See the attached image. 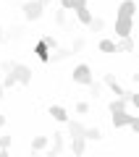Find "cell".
<instances>
[{
    "label": "cell",
    "mask_w": 139,
    "mask_h": 157,
    "mask_svg": "<svg viewBox=\"0 0 139 157\" xmlns=\"http://www.w3.org/2000/svg\"><path fill=\"white\" fill-rule=\"evenodd\" d=\"M47 115L55 118V121H61V123H66V121H68L66 107H61V105H50V107H47Z\"/></svg>",
    "instance_id": "9c48e42d"
},
{
    "label": "cell",
    "mask_w": 139,
    "mask_h": 157,
    "mask_svg": "<svg viewBox=\"0 0 139 157\" xmlns=\"http://www.w3.org/2000/svg\"><path fill=\"white\" fill-rule=\"evenodd\" d=\"M34 52H37V58H39V60H42V63H50V47L45 45L42 39H39L37 45H34Z\"/></svg>",
    "instance_id": "8fae6325"
},
{
    "label": "cell",
    "mask_w": 139,
    "mask_h": 157,
    "mask_svg": "<svg viewBox=\"0 0 139 157\" xmlns=\"http://www.w3.org/2000/svg\"><path fill=\"white\" fill-rule=\"evenodd\" d=\"M11 141H13V136H0V149H8Z\"/></svg>",
    "instance_id": "83f0119b"
},
{
    "label": "cell",
    "mask_w": 139,
    "mask_h": 157,
    "mask_svg": "<svg viewBox=\"0 0 139 157\" xmlns=\"http://www.w3.org/2000/svg\"><path fill=\"white\" fill-rule=\"evenodd\" d=\"M47 141H50L47 136H34V139H32V144H29V149H32V152H45Z\"/></svg>",
    "instance_id": "5bb4252c"
},
{
    "label": "cell",
    "mask_w": 139,
    "mask_h": 157,
    "mask_svg": "<svg viewBox=\"0 0 139 157\" xmlns=\"http://www.w3.org/2000/svg\"><path fill=\"white\" fill-rule=\"evenodd\" d=\"M3 92H6V89H3V84H0V100H3V97H6V94H3Z\"/></svg>",
    "instance_id": "d6a6232c"
},
{
    "label": "cell",
    "mask_w": 139,
    "mask_h": 157,
    "mask_svg": "<svg viewBox=\"0 0 139 157\" xmlns=\"http://www.w3.org/2000/svg\"><path fill=\"white\" fill-rule=\"evenodd\" d=\"M0 84H3V89H11V86H16V76H13L11 71H6V78H3Z\"/></svg>",
    "instance_id": "7402d4cb"
},
{
    "label": "cell",
    "mask_w": 139,
    "mask_h": 157,
    "mask_svg": "<svg viewBox=\"0 0 139 157\" xmlns=\"http://www.w3.org/2000/svg\"><path fill=\"white\" fill-rule=\"evenodd\" d=\"M76 18L81 24H89V18H92V11H89L87 6H81V8H76Z\"/></svg>",
    "instance_id": "d6986e66"
},
{
    "label": "cell",
    "mask_w": 139,
    "mask_h": 157,
    "mask_svg": "<svg viewBox=\"0 0 139 157\" xmlns=\"http://www.w3.org/2000/svg\"><path fill=\"white\" fill-rule=\"evenodd\" d=\"M21 11H24V18H26V21H39L42 13H45V6L39 0H26L21 6Z\"/></svg>",
    "instance_id": "3957f363"
},
{
    "label": "cell",
    "mask_w": 139,
    "mask_h": 157,
    "mask_svg": "<svg viewBox=\"0 0 139 157\" xmlns=\"http://www.w3.org/2000/svg\"><path fill=\"white\" fill-rule=\"evenodd\" d=\"M87 26H89V32H102V29H105V21H102V18H95V16H92Z\"/></svg>",
    "instance_id": "ffe728a7"
},
{
    "label": "cell",
    "mask_w": 139,
    "mask_h": 157,
    "mask_svg": "<svg viewBox=\"0 0 139 157\" xmlns=\"http://www.w3.org/2000/svg\"><path fill=\"white\" fill-rule=\"evenodd\" d=\"M97 50H100V52H118V47H116V42H113V39H100Z\"/></svg>",
    "instance_id": "e0dca14e"
},
{
    "label": "cell",
    "mask_w": 139,
    "mask_h": 157,
    "mask_svg": "<svg viewBox=\"0 0 139 157\" xmlns=\"http://www.w3.org/2000/svg\"><path fill=\"white\" fill-rule=\"evenodd\" d=\"M55 24H58V26H66V24H68V16H66L63 8H61V11H55Z\"/></svg>",
    "instance_id": "cb8c5ba5"
},
{
    "label": "cell",
    "mask_w": 139,
    "mask_h": 157,
    "mask_svg": "<svg viewBox=\"0 0 139 157\" xmlns=\"http://www.w3.org/2000/svg\"><path fill=\"white\" fill-rule=\"evenodd\" d=\"M76 113L79 115H87L89 113V102H76Z\"/></svg>",
    "instance_id": "4316f807"
},
{
    "label": "cell",
    "mask_w": 139,
    "mask_h": 157,
    "mask_svg": "<svg viewBox=\"0 0 139 157\" xmlns=\"http://www.w3.org/2000/svg\"><path fill=\"white\" fill-rule=\"evenodd\" d=\"M116 47H118V52H134V37L129 34V37H121L116 42Z\"/></svg>",
    "instance_id": "7c38bea8"
},
{
    "label": "cell",
    "mask_w": 139,
    "mask_h": 157,
    "mask_svg": "<svg viewBox=\"0 0 139 157\" xmlns=\"http://www.w3.org/2000/svg\"><path fill=\"white\" fill-rule=\"evenodd\" d=\"M42 42H45L47 47H50V50H55V47H58V39L53 37V34H47V37H42Z\"/></svg>",
    "instance_id": "d4e9b609"
},
{
    "label": "cell",
    "mask_w": 139,
    "mask_h": 157,
    "mask_svg": "<svg viewBox=\"0 0 139 157\" xmlns=\"http://www.w3.org/2000/svg\"><path fill=\"white\" fill-rule=\"evenodd\" d=\"M108 110H110V113L126 110V97H116V100H110V102H108Z\"/></svg>",
    "instance_id": "9a60e30c"
},
{
    "label": "cell",
    "mask_w": 139,
    "mask_h": 157,
    "mask_svg": "<svg viewBox=\"0 0 139 157\" xmlns=\"http://www.w3.org/2000/svg\"><path fill=\"white\" fill-rule=\"evenodd\" d=\"M134 121V115L129 110H118V113H110V123H113V128H126L129 123Z\"/></svg>",
    "instance_id": "8992f818"
},
{
    "label": "cell",
    "mask_w": 139,
    "mask_h": 157,
    "mask_svg": "<svg viewBox=\"0 0 139 157\" xmlns=\"http://www.w3.org/2000/svg\"><path fill=\"white\" fill-rule=\"evenodd\" d=\"M3 126H6V115H3V113H0V128H3Z\"/></svg>",
    "instance_id": "4dcf8cb0"
},
{
    "label": "cell",
    "mask_w": 139,
    "mask_h": 157,
    "mask_svg": "<svg viewBox=\"0 0 139 157\" xmlns=\"http://www.w3.org/2000/svg\"><path fill=\"white\" fill-rule=\"evenodd\" d=\"M71 152L73 155H84V152H87V139H84V136H71Z\"/></svg>",
    "instance_id": "30bf717a"
},
{
    "label": "cell",
    "mask_w": 139,
    "mask_h": 157,
    "mask_svg": "<svg viewBox=\"0 0 139 157\" xmlns=\"http://www.w3.org/2000/svg\"><path fill=\"white\" fill-rule=\"evenodd\" d=\"M0 42H6V32H3V26H0Z\"/></svg>",
    "instance_id": "1f68e13d"
},
{
    "label": "cell",
    "mask_w": 139,
    "mask_h": 157,
    "mask_svg": "<svg viewBox=\"0 0 139 157\" xmlns=\"http://www.w3.org/2000/svg\"><path fill=\"white\" fill-rule=\"evenodd\" d=\"M39 3H42V6L47 8V6H50V3H55V0H39Z\"/></svg>",
    "instance_id": "f546056e"
},
{
    "label": "cell",
    "mask_w": 139,
    "mask_h": 157,
    "mask_svg": "<svg viewBox=\"0 0 139 157\" xmlns=\"http://www.w3.org/2000/svg\"><path fill=\"white\" fill-rule=\"evenodd\" d=\"M66 126H68V136H84V123L81 121H71L68 118Z\"/></svg>",
    "instance_id": "4fadbf2b"
},
{
    "label": "cell",
    "mask_w": 139,
    "mask_h": 157,
    "mask_svg": "<svg viewBox=\"0 0 139 157\" xmlns=\"http://www.w3.org/2000/svg\"><path fill=\"white\" fill-rule=\"evenodd\" d=\"M87 86H89V94H92V97H100L102 94V84H100V81H95V78H92Z\"/></svg>",
    "instance_id": "44dd1931"
},
{
    "label": "cell",
    "mask_w": 139,
    "mask_h": 157,
    "mask_svg": "<svg viewBox=\"0 0 139 157\" xmlns=\"http://www.w3.org/2000/svg\"><path fill=\"white\" fill-rule=\"evenodd\" d=\"M105 84L110 86V92H113L116 97H123V94H126V89H123V84L118 81L116 76H113V73H105Z\"/></svg>",
    "instance_id": "52a82bcc"
},
{
    "label": "cell",
    "mask_w": 139,
    "mask_h": 157,
    "mask_svg": "<svg viewBox=\"0 0 139 157\" xmlns=\"http://www.w3.org/2000/svg\"><path fill=\"white\" fill-rule=\"evenodd\" d=\"M71 76H73V81H76V84L87 86L89 81H92V68H89L87 63H79V66H76V68L71 71Z\"/></svg>",
    "instance_id": "5b68a950"
},
{
    "label": "cell",
    "mask_w": 139,
    "mask_h": 157,
    "mask_svg": "<svg viewBox=\"0 0 139 157\" xmlns=\"http://www.w3.org/2000/svg\"><path fill=\"white\" fill-rule=\"evenodd\" d=\"M73 52H71V47H55V50H50V60H55V63H63V60H68Z\"/></svg>",
    "instance_id": "ba28073f"
},
{
    "label": "cell",
    "mask_w": 139,
    "mask_h": 157,
    "mask_svg": "<svg viewBox=\"0 0 139 157\" xmlns=\"http://www.w3.org/2000/svg\"><path fill=\"white\" fill-rule=\"evenodd\" d=\"M8 71L16 76V84L18 86H29V84H32V78H34V71L29 66H24V63H11Z\"/></svg>",
    "instance_id": "7a4b0ae2"
},
{
    "label": "cell",
    "mask_w": 139,
    "mask_h": 157,
    "mask_svg": "<svg viewBox=\"0 0 139 157\" xmlns=\"http://www.w3.org/2000/svg\"><path fill=\"white\" fill-rule=\"evenodd\" d=\"M87 6V0H61V8L63 11H76V8Z\"/></svg>",
    "instance_id": "2e32d148"
},
{
    "label": "cell",
    "mask_w": 139,
    "mask_h": 157,
    "mask_svg": "<svg viewBox=\"0 0 139 157\" xmlns=\"http://www.w3.org/2000/svg\"><path fill=\"white\" fill-rule=\"evenodd\" d=\"M129 128H134V131H139V118H137V115H134V121H131V123H129Z\"/></svg>",
    "instance_id": "f1b7e54d"
},
{
    "label": "cell",
    "mask_w": 139,
    "mask_h": 157,
    "mask_svg": "<svg viewBox=\"0 0 139 157\" xmlns=\"http://www.w3.org/2000/svg\"><path fill=\"white\" fill-rule=\"evenodd\" d=\"M84 47H87V39H84V37H76V39H73V45H71V52H81Z\"/></svg>",
    "instance_id": "603a6c76"
},
{
    "label": "cell",
    "mask_w": 139,
    "mask_h": 157,
    "mask_svg": "<svg viewBox=\"0 0 139 157\" xmlns=\"http://www.w3.org/2000/svg\"><path fill=\"white\" fill-rule=\"evenodd\" d=\"M134 13H137V3L134 0H123L118 6V13H116V34L118 39L121 37H129L134 32Z\"/></svg>",
    "instance_id": "6da1fadb"
},
{
    "label": "cell",
    "mask_w": 139,
    "mask_h": 157,
    "mask_svg": "<svg viewBox=\"0 0 139 157\" xmlns=\"http://www.w3.org/2000/svg\"><path fill=\"white\" fill-rule=\"evenodd\" d=\"M8 37H11V39H21V37H24V26H13Z\"/></svg>",
    "instance_id": "484cf974"
},
{
    "label": "cell",
    "mask_w": 139,
    "mask_h": 157,
    "mask_svg": "<svg viewBox=\"0 0 139 157\" xmlns=\"http://www.w3.org/2000/svg\"><path fill=\"white\" fill-rule=\"evenodd\" d=\"M84 139H87V141H100L102 139V131L100 128H87V126H84Z\"/></svg>",
    "instance_id": "ac0fdd59"
},
{
    "label": "cell",
    "mask_w": 139,
    "mask_h": 157,
    "mask_svg": "<svg viewBox=\"0 0 139 157\" xmlns=\"http://www.w3.org/2000/svg\"><path fill=\"white\" fill-rule=\"evenodd\" d=\"M66 134H61V131H55L53 134V141H47L50 147H45V152H47V157H58L63 149H66V139H63Z\"/></svg>",
    "instance_id": "277c9868"
}]
</instances>
